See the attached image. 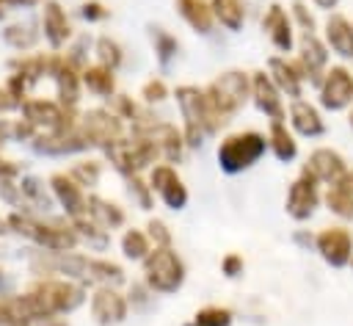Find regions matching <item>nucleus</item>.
<instances>
[{
	"label": "nucleus",
	"instance_id": "0eeeda50",
	"mask_svg": "<svg viewBox=\"0 0 353 326\" xmlns=\"http://www.w3.org/2000/svg\"><path fill=\"white\" fill-rule=\"evenodd\" d=\"M325 36L339 55H353V25L345 17H331L325 25Z\"/></svg>",
	"mask_w": 353,
	"mask_h": 326
},
{
	"label": "nucleus",
	"instance_id": "4468645a",
	"mask_svg": "<svg viewBox=\"0 0 353 326\" xmlns=\"http://www.w3.org/2000/svg\"><path fill=\"white\" fill-rule=\"evenodd\" d=\"M254 91H256V97H259V108L262 111H268L270 116H281V99L276 97V91H273V86L265 80V77H256V83H254Z\"/></svg>",
	"mask_w": 353,
	"mask_h": 326
},
{
	"label": "nucleus",
	"instance_id": "7ed1b4c3",
	"mask_svg": "<svg viewBox=\"0 0 353 326\" xmlns=\"http://www.w3.org/2000/svg\"><path fill=\"white\" fill-rule=\"evenodd\" d=\"M320 97H323V105L325 108H334V111L336 108H345L353 99V75L347 69H342V66H334L325 75V80H323Z\"/></svg>",
	"mask_w": 353,
	"mask_h": 326
},
{
	"label": "nucleus",
	"instance_id": "f257e3e1",
	"mask_svg": "<svg viewBox=\"0 0 353 326\" xmlns=\"http://www.w3.org/2000/svg\"><path fill=\"white\" fill-rule=\"evenodd\" d=\"M265 149V138L256 135V133H245V135H234V138H226V144L218 149V157L221 163L234 171V169H243L248 163H254Z\"/></svg>",
	"mask_w": 353,
	"mask_h": 326
},
{
	"label": "nucleus",
	"instance_id": "20e7f679",
	"mask_svg": "<svg viewBox=\"0 0 353 326\" xmlns=\"http://www.w3.org/2000/svg\"><path fill=\"white\" fill-rule=\"evenodd\" d=\"M317 249L323 251V257L334 265H345L350 260V251H353V240H350V232L342 229V227H328L320 232L317 238Z\"/></svg>",
	"mask_w": 353,
	"mask_h": 326
},
{
	"label": "nucleus",
	"instance_id": "f03ea898",
	"mask_svg": "<svg viewBox=\"0 0 353 326\" xmlns=\"http://www.w3.org/2000/svg\"><path fill=\"white\" fill-rule=\"evenodd\" d=\"M149 282L157 290H174L182 282V265H179V260L171 251H165V249L154 251V257L149 260Z\"/></svg>",
	"mask_w": 353,
	"mask_h": 326
},
{
	"label": "nucleus",
	"instance_id": "6e6552de",
	"mask_svg": "<svg viewBox=\"0 0 353 326\" xmlns=\"http://www.w3.org/2000/svg\"><path fill=\"white\" fill-rule=\"evenodd\" d=\"M152 188H154L168 204H182V202H185L182 182L174 177L171 169H157V171H152Z\"/></svg>",
	"mask_w": 353,
	"mask_h": 326
},
{
	"label": "nucleus",
	"instance_id": "a211bd4d",
	"mask_svg": "<svg viewBox=\"0 0 353 326\" xmlns=\"http://www.w3.org/2000/svg\"><path fill=\"white\" fill-rule=\"evenodd\" d=\"M273 138H276V152H279V157H292V155H295V144H292V138L284 135V130H281L279 124L273 127Z\"/></svg>",
	"mask_w": 353,
	"mask_h": 326
},
{
	"label": "nucleus",
	"instance_id": "ddd939ff",
	"mask_svg": "<svg viewBox=\"0 0 353 326\" xmlns=\"http://www.w3.org/2000/svg\"><path fill=\"white\" fill-rule=\"evenodd\" d=\"M328 207H331L334 213L345 215V218H350V215H353V191H350L342 180H336V182H334V188L328 191Z\"/></svg>",
	"mask_w": 353,
	"mask_h": 326
},
{
	"label": "nucleus",
	"instance_id": "5701e85b",
	"mask_svg": "<svg viewBox=\"0 0 353 326\" xmlns=\"http://www.w3.org/2000/svg\"><path fill=\"white\" fill-rule=\"evenodd\" d=\"M350 127H353V113H350Z\"/></svg>",
	"mask_w": 353,
	"mask_h": 326
},
{
	"label": "nucleus",
	"instance_id": "423d86ee",
	"mask_svg": "<svg viewBox=\"0 0 353 326\" xmlns=\"http://www.w3.org/2000/svg\"><path fill=\"white\" fill-rule=\"evenodd\" d=\"M342 171H345V163H342V157H339L336 152H331V149H317V152L312 155V160H309V174H312V177L336 182V180L342 177Z\"/></svg>",
	"mask_w": 353,
	"mask_h": 326
},
{
	"label": "nucleus",
	"instance_id": "412c9836",
	"mask_svg": "<svg viewBox=\"0 0 353 326\" xmlns=\"http://www.w3.org/2000/svg\"><path fill=\"white\" fill-rule=\"evenodd\" d=\"M3 6H30V3H36V0H0Z\"/></svg>",
	"mask_w": 353,
	"mask_h": 326
},
{
	"label": "nucleus",
	"instance_id": "2eb2a0df",
	"mask_svg": "<svg viewBox=\"0 0 353 326\" xmlns=\"http://www.w3.org/2000/svg\"><path fill=\"white\" fill-rule=\"evenodd\" d=\"M179 6H182V14L190 19V25H196L201 30L210 28V8L204 0H179Z\"/></svg>",
	"mask_w": 353,
	"mask_h": 326
},
{
	"label": "nucleus",
	"instance_id": "39448f33",
	"mask_svg": "<svg viewBox=\"0 0 353 326\" xmlns=\"http://www.w3.org/2000/svg\"><path fill=\"white\" fill-rule=\"evenodd\" d=\"M314 204H317V191H314V177L309 174V177H303V180H298L292 185V191H290V210H292V215L303 218V215H309L314 210Z\"/></svg>",
	"mask_w": 353,
	"mask_h": 326
},
{
	"label": "nucleus",
	"instance_id": "9d476101",
	"mask_svg": "<svg viewBox=\"0 0 353 326\" xmlns=\"http://www.w3.org/2000/svg\"><path fill=\"white\" fill-rule=\"evenodd\" d=\"M44 30H47V36H50L52 44H61L69 36V22H66V17L61 14V8L55 3H50L44 8Z\"/></svg>",
	"mask_w": 353,
	"mask_h": 326
},
{
	"label": "nucleus",
	"instance_id": "f8f14e48",
	"mask_svg": "<svg viewBox=\"0 0 353 326\" xmlns=\"http://www.w3.org/2000/svg\"><path fill=\"white\" fill-rule=\"evenodd\" d=\"M265 28L270 30V39H273L281 50H290V22H287V17L281 14L279 6L270 8V14H268V19H265Z\"/></svg>",
	"mask_w": 353,
	"mask_h": 326
},
{
	"label": "nucleus",
	"instance_id": "f3484780",
	"mask_svg": "<svg viewBox=\"0 0 353 326\" xmlns=\"http://www.w3.org/2000/svg\"><path fill=\"white\" fill-rule=\"evenodd\" d=\"M85 83H88L94 91H110V88H113V77H110L105 69L85 72Z\"/></svg>",
	"mask_w": 353,
	"mask_h": 326
},
{
	"label": "nucleus",
	"instance_id": "6ab92c4d",
	"mask_svg": "<svg viewBox=\"0 0 353 326\" xmlns=\"http://www.w3.org/2000/svg\"><path fill=\"white\" fill-rule=\"evenodd\" d=\"M124 251H127V257H143V251H146L143 235H141V232H127V238H124Z\"/></svg>",
	"mask_w": 353,
	"mask_h": 326
},
{
	"label": "nucleus",
	"instance_id": "dca6fc26",
	"mask_svg": "<svg viewBox=\"0 0 353 326\" xmlns=\"http://www.w3.org/2000/svg\"><path fill=\"white\" fill-rule=\"evenodd\" d=\"M215 6H218V14H221V19H223L229 28H234V25L240 22V17H243V8H240V3H237V0H215Z\"/></svg>",
	"mask_w": 353,
	"mask_h": 326
},
{
	"label": "nucleus",
	"instance_id": "1a4fd4ad",
	"mask_svg": "<svg viewBox=\"0 0 353 326\" xmlns=\"http://www.w3.org/2000/svg\"><path fill=\"white\" fill-rule=\"evenodd\" d=\"M91 309H97L94 315H97L99 320H110L108 315H113V320H119V318L124 315V301H121L119 293H113V290H99V293L94 296V301H91Z\"/></svg>",
	"mask_w": 353,
	"mask_h": 326
},
{
	"label": "nucleus",
	"instance_id": "4be33fe9",
	"mask_svg": "<svg viewBox=\"0 0 353 326\" xmlns=\"http://www.w3.org/2000/svg\"><path fill=\"white\" fill-rule=\"evenodd\" d=\"M320 8H331V6H336V0H314Z\"/></svg>",
	"mask_w": 353,
	"mask_h": 326
},
{
	"label": "nucleus",
	"instance_id": "9b49d317",
	"mask_svg": "<svg viewBox=\"0 0 353 326\" xmlns=\"http://www.w3.org/2000/svg\"><path fill=\"white\" fill-rule=\"evenodd\" d=\"M292 122H295V127H298L301 133H306V135L323 133V122H320L317 111H314L312 105H306V102H295V105H292Z\"/></svg>",
	"mask_w": 353,
	"mask_h": 326
},
{
	"label": "nucleus",
	"instance_id": "aec40b11",
	"mask_svg": "<svg viewBox=\"0 0 353 326\" xmlns=\"http://www.w3.org/2000/svg\"><path fill=\"white\" fill-rule=\"evenodd\" d=\"M199 323L201 326H226L229 323V312L226 309H204L199 315Z\"/></svg>",
	"mask_w": 353,
	"mask_h": 326
}]
</instances>
